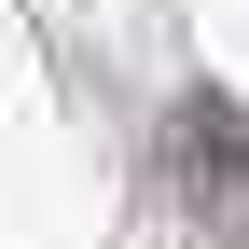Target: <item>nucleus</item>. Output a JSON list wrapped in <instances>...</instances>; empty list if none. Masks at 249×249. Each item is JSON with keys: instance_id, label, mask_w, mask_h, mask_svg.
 Segmentation results:
<instances>
[{"instance_id": "1", "label": "nucleus", "mask_w": 249, "mask_h": 249, "mask_svg": "<svg viewBox=\"0 0 249 249\" xmlns=\"http://www.w3.org/2000/svg\"><path fill=\"white\" fill-rule=\"evenodd\" d=\"M166 166H180L194 208L235 222V208H249V111H235V97H180V111H166Z\"/></svg>"}]
</instances>
